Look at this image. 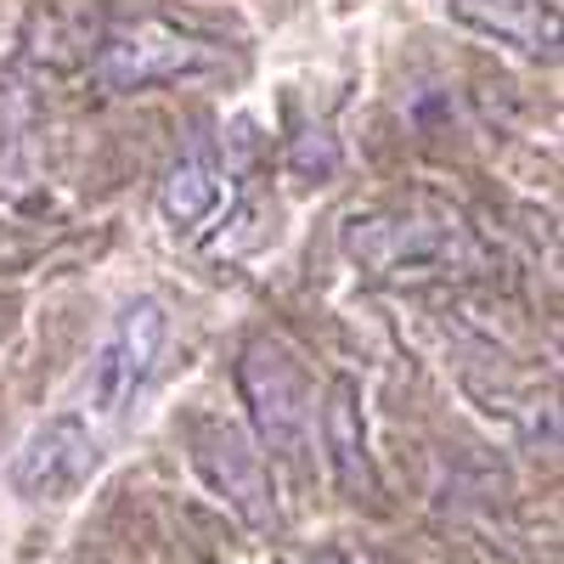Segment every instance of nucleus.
Listing matches in <instances>:
<instances>
[{"mask_svg":"<svg viewBox=\"0 0 564 564\" xmlns=\"http://www.w3.org/2000/svg\"><path fill=\"white\" fill-rule=\"evenodd\" d=\"M345 254L361 276L406 289V282H441V276H468L480 271V243L463 226L457 209L412 198L390 209H367L345 220Z\"/></svg>","mask_w":564,"mask_h":564,"instance_id":"nucleus-1","label":"nucleus"},{"mask_svg":"<svg viewBox=\"0 0 564 564\" xmlns=\"http://www.w3.org/2000/svg\"><path fill=\"white\" fill-rule=\"evenodd\" d=\"M220 63V45L209 34H193L170 18H124L108 23L90 57V79L113 97H135L148 85H181Z\"/></svg>","mask_w":564,"mask_h":564,"instance_id":"nucleus-2","label":"nucleus"},{"mask_svg":"<svg viewBox=\"0 0 564 564\" xmlns=\"http://www.w3.org/2000/svg\"><path fill=\"white\" fill-rule=\"evenodd\" d=\"M238 395L249 406L254 441L271 457H305L311 423H316V390L300 350L276 334H254L238 356Z\"/></svg>","mask_w":564,"mask_h":564,"instance_id":"nucleus-3","label":"nucleus"},{"mask_svg":"<svg viewBox=\"0 0 564 564\" xmlns=\"http://www.w3.org/2000/svg\"><path fill=\"white\" fill-rule=\"evenodd\" d=\"M170 345V311L164 300L141 294L130 300L108 339L97 345V356H90V372H85V417L90 423H113L130 412V401L148 390V379L159 372V356Z\"/></svg>","mask_w":564,"mask_h":564,"instance_id":"nucleus-4","label":"nucleus"},{"mask_svg":"<svg viewBox=\"0 0 564 564\" xmlns=\"http://www.w3.org/2000/svg\"><path fill=\"white\" fill-rule=\"evenodd\" d=\"M186 452H193V468L204 475V486L238 513L249 531L276 525L271 475H265V457H260L249 430H238V423L220 417V412H198L193 423H186Z\"/></svg>","mask_w":564,"mask_h":564,"instance_id":"nucleus-5","label":"nucleus"},{"mask_svg":"<svg viewBox=\"0 0 564 564\" xmlns=\"http://www.w3.org/2000/svg\"><path fill=\"white\" fill-rule=\"evenodd\" d=\"M97 463V430H90L85 412H57L45 417L40 430L18 446L12 457V491L29 502L63 497L85 480V468Z\"/></svg>","mask_w":564,"mask_h":564,"instance_id":"nucleus-6","label":"nucleus"},{"mask_svg":"<svg viewBox=\"0 0 564 564\" xmlns=\"http://www.w3.org/2000/svg\"><path fill=\"white\" fill-rule=\"evenodd\" d=\"M322 452H327V468L350 502H372L379 497V468H372V452H367V412H361V384L350 372L327 379V395H322Z\"/></svg>","mask_w":564,"mask_h":564,"instance_id":"nucleus-7","label":"nucleus"},{"mask_svg":"<svg viewBox=\"0 0 564 564\" xmlns=\"http://www.w3.org/2000/svg\"><path fill=\"white\" fill-rule=\"evenodd\" d=\"M446 12L457 23H468L475 34L520 45V52H531V57H547L553 40H558L553 0H446Z\"/></svg>","mask_w":564,"mask_h":564,"instance_id":"nucleus-8","label":"nucleus"},{"mask_svg":"<svg viewBox=\"0 0 564 564\" xmlns=\"http://www.w3.org/2000/svg\"><path fill=\"white\" fill-rule=\"evenodd\" d=\"M220 204H226V170H220V159H215L209 148H186V153L170 164L164 186H159L164 220H170L175 231H198Z\"/></svg>","mask_w":564,"mask_h":564,"instance_id":"nucleus-9","label":"nucleus"},{"mask_svg":"<svg viewBox=\"0 0 564 564\" xmlns=\"http://www.w3.org/2000/svg\"><path fill=\"white\" fill-rule=\"evenodd\" d=\"M305 564H372V558H361V553H322V558H305Z\"/></svg>","mask_w":564,"mask_h":564,"instance_id":"nucleus-10","label":"nucleus"}]
</instances>
